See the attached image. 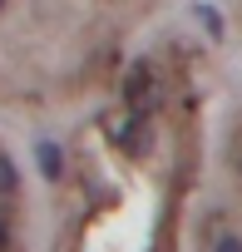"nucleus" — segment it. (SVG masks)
Listing matches in <instances>:
<instances>
[{
  "label": "nucleus",
  "mask_w": 242,
  "mask_h": 252,
  "mask_svg": "<svg viewBox=\"0 0 242 252\" xmlns=\"http://www.w3.org/2000/svg\"><path fill=\"white\" fill-rule=\"evenodd\" d=\"M15 193V168H10V158H0V198H10Z\"/></svg>",
  "instance_id": "obj_4"
},
{
  "label": "nucleus",
  "mask_w": 242,
  "mask_h": 252,
  "mask_svg": "<svg viewBox=\"0 0 242 252\" xmlns=\"http://www.w3.org/2000/svg\"><path fill=\"white\" fill-rule=\"evenodd\" d=\"M208 252H242V237H237V232H222V237L208 242Z\"/></svg>",
  "instance_id": "obj_3"
},
{
  "label": "nucleus",
  "mask_w": 242,
  "mask_h": 252,
  "mask_svg": "<svg viewBox=\"0 0 242 252\" xmlns=\"http://www.w3.org/2000/svg\"><path fill=\"white\" fill-rule=\"evenodd\" d=\"M40 173H45L50 183L64 173V163H60V149H55V144H40Z\"/></svg>",
  "instance_id": "obj_2"
},
{
  "label": "nucleus",
  "mask_w": 242,
  "mask_h": 252,
  "mask_svg": "<svg viewBox=\"0 0 242 252\" xmlns=\"http://www.w3.org/2000/svg\"><path fill=\"white\" fill-rule=\"evenodd\" d=\"M124 104H129V114H153V109H158V79H153V64H149V60L129 69V79H124Z\"/></svg>",
  "instance_id": "obj_1"
},
{
  "label": "nucleus",
  "mask_w": 242,
  "mask_h": 252,
  "mask_svg": "<svg viewBox=\"0 0 242 252\" xmlns=\"http://www.w3.org/2000/svg\"><path fill=\"white\" fill-rule=\"evenodd\" d=\"M5 247H10V227H5V222H0V252H5Z\"/></svg>",
  "instance_id": "obj_5"
},
{
  "label": "nucleus",
  "mask_w": 242,
  "mask_h": 252,
  "mask_svg": "<svg viewBox=\"0 0 242 252\" xmlns=\"http://www.w3.org/2000/svg\"><path fill=\"white\" fill-rule=\"evenodd\" d=\"M0 10H5V0H0Z\"/></svg>",
  "instance_id": "obj_6"
}]
</instances>
